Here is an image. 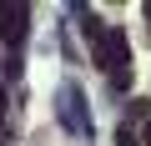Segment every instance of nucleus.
I'll use <instances>...</instances> for the list:
<instances>
[{
  "label": "nucleus",
  "mask_w": 151,
  "mask_h": 146,
  "mask_svg": "<svg viewBox=\"0 0 151 146\" xmlns=\"http://www.w3.org/2000/svg\"><path fill=\"white\" fill-rule=\"evenodd\" d=\"M146 146H151V126H146Z\"/></svg>",
  "instance_id": "obj_6"
},
{
  "label": "nucleus",
  "mask_w": 151,
  "mask_h": 146,
  "mask_svg": "<svg viewBox=\"0 0 151 146\" xmlns=\"http://www.w3.org/2000/svg\"><path fill=\"white\" fill-rule=\"evenodd\" d=\"M0 116H5V91H0Z\"/></svg>",
  "instance_id": "obj_5"
},
{
  "label": "nucleus",
  "mask_w": 151,
  "mask_h": 146,
  "mask_svg": "<svg viewBox=\"0 0 151 146\" xmlns=\"http://www.w3.org/2000/svg\"><path fill=\"white\" fill-rule=\"evenodd\" d=\"M60 121H65L70 131H91V121H86V111H81V91H76V86H60Z\"/></svg>",
  "instance_id": "obj_3"
},
{
  "label": "nucleus",
  "mask_w": 151,
  "mask_h": 146,
  "mask_svg": "<svg viewBox=\"0 0 151 146\" xmlns=\"http://www.w3.org/2000/svg\"><path fill=\"white\" fill-rule=\"evenodd\" d=\"M116 141H121V146H136V131H131V121H126V126L116 131Z\"/></svg>",
  "instance_id": "obj_4"
},
{
  "label": "nucleus",
  "mask_w": 151,
  "mask_h": 146,
  "mask_svg": "<svg viewBox=\"0 0 151 146\" xmlns=\"http://www.w3.org/2000/svg\"><path fill=\"white\" fill-rule=\"evenodd\" d=\"M30 30V5H0V40L20 45Z\"/></svg>",
  "instance_id": "obj_2"
},
{
  "label": "nucleus",
  "mask_w": 151,
  "mask_h": 146,
  "mask_svg": "<svg viewBox=\"0 0 151 146\" xmlns=\"http://www.w3.org/2000/svg\"><path fill=\"white\" fill-rule=\"evenodd\" d=\"M86 40H91V55H96V65H106L111 76L131 65V35H126L121 25H101V30H96V35H86Z\"/></svg>",
  "instance_id": "obj_1"
},
{
  "label": "nucleus",
  "mask_w": 151,
  "mask_h": 146,
  "mask_svg": "<svg viewBox=\"0 0 151 146\" xmlns=\"http://www.w3.org/2000/svg\"><path fill=\"white\" fill-rule=\"evenodd\" d=\"M146 20H151V5H146Z\"/></svg>",
  "instance_id": "obj_7"
}]
</instances>
